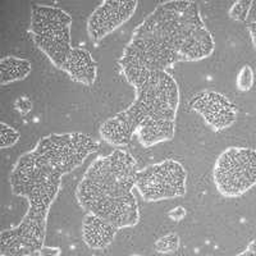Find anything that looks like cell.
I'll return each instance as SVG.
<instances>
[{
    "instance_id": "9a60e30c",
    "label": "cell",
    "mask_w": 256,
    "mask_h": 256,
    "mask_svg": "<svg viewBox=\"0 0 256 256\" xmlns=\"http://www.w3.org/2000/svg\"><path fill=\"white\" fill-rule=\"evenodd\" d=\"M20 132L17 130H14L13 127L6 124V122L0 123V148H8L14 146L20 140Z\"/></svg>"
},
{
    "instance_id": "30bf717a",
    "label": "cell",
    "mask_w": 256,
    "mask_h": 256,
    "mask_svg": "<svg viewBox=\"0 0 256 256\" xmlns=\"http://www.w3.org/2000/svg\"><path fill=\"white\" fill-rule=\"evenodd\" d=\"M190 108L198 113L208 126L222 131L237 120V108L227 96L216 91H202L190 100Z\"/></svg>"
},
{
    "instance_id": "7a4b0ae2",
    "label": "cell",
    "mask_w": 256,
    "mask_h": 256,
    "mask_svg": "<svg viewBox=\"0 0 256 256\" xmlns=\"http://www.w3.org/2000/svg\"><path fill=\"white\" fill-rule=\"evenodd\" d=\"M137 173L134 158L122 148L96 158L77 186V201L88 214L118 230L134 227L140 220V209L132 194Z\"/></svg>"
},
{
    "instance_id": "ba28073f",
    "label": "cell",
    "mask_w": 256,
    "mask_h": 256,
    "mask_svg": "<svg viewBox=\"0 0 256 256\" xmlns=\"http://www.w3.org/2000/svg\"><path fill=\"white\" fill-rule=\"evenodd\" d=\"M186 180L184 166L177 160L168 159L138 170L136 188L144 200L155 202L184 196Z\"/></svg>"
},
{
    "instance_id": "277c9868",
    "label": "cell",
    "mask_w": 256,
    "mask_h": 256,
    "mask_svg": "<svg viewBox=\"0 0 256 256\" xmlns=\"http://www.w3.org/2000/svg\"><path fill=\"white\" fill-rule=\"evenodd\" d=\"M62 177L36 162L31 152L18 158L10 173V188L28 201L27 212L48 219L52 204L60 190Z\"/></svg>"
},
{
    "instance_id": "ffe728a7",
    "label": "cell",
    "mask_w": 256,
    "mask_h": 256,
    "mask_svg": "<svg viewBox=\"0 0 256 256\" xmlns=\"http://www.w3.org/2000/svg\"><path fill=\"white\" fill-rule=\"evenodd\" d=\"M132 256H141V255H132Z\"/></svg>"
},
{
    "instance_id": "7c38bea8",
    "label": "cell",
    "mask_w": 256,
    "mask_h": 256,
    "mask_svg": "<svg viewBox=\"0 0 256 256\" xmlns=\"http://www.w3.org/2000/svg\"><path fill=\"white\" fill-rule=\"evenodd\" d=\"M118 232L108 222L102 220L99 216L88 214L82 223V238L90 248L99 250L112 244Z\"/></svg>"
},
{
    "instance_id": "ac0fdd59",
    "label": "cell",
    "mask_w": 256,
    "mask_h": 256,
    "mask_svg": "<svg viewBox=\"0 0 256 256\" xmlns=\"http://www.w3.org/2000/svg\"><path fill=\"white\" fill-rule=\"evenodd\" d=\"M236 256H256V240L255 241L250 242V244H248V248Z\"/></svg>"
},
{
    "instance_id": "5b68a950",
    "label": "cell",
    "mask_w": 256,
    "mask_h": 256,
    "mask_svg": "<svg viewBox=\"0 0 256 256\" xmlns=\"http://www.w3.org/2000/svg\"><path fill=\"white\" fill-rule=\"evenodd\" d=\"M99 148L94 137L81 132L52 134L42 137L31 154L36 162L63 177L78 168Z\"/></svg>"
},
{
    "instance_id": "2e32d148",
    "label": "cell",
    "mask_w": 256,
    "mask_h": 256,
    "mask_svg": "<svg viewBox=\"0 0 256 256\" xmlns=\"http://www.w3.org/2000/svg\"><path fill=\"white\" fill-rule=\"evenodd\" d=\"M252 6V2H236L230 6V17L234 20H238V22H244L248 20V12H250Z\"/></svg>"
},
{
    "instance_id": "d6986e66",
    "label": "cell",
    "mask_w": 256,
    "mask_h": 256,
    "mask_svg": "<svg viewBox=\"0 0 256 256\" xmlns=\"http://www.w3.org/2000/svg\"><path fill=\"white\" fill-rule=\"evenodd\" d=\"M248 34H250L251 41H252L254 46L256 49V22H251V24H248Z\"/></svg>"
},
{
    "instance_id": "6da1fadb",
    "label": "cell",
    "mask_w": 256,
    "mask_h": 256,
    "mask_svg": "<svg viewBox=\"0 0 256 256\" xmlns=\"http://www.w3.org/2000/svg\"><path fill=\"white\" fill-rule=\"evenodd\" d=\"M123 76L136 90V99L126 110L100 126L99 134L106 144L122 148L134 134L145 148L172 140L180 105V88L168 70L150 72L118 60Z\"/></svg>"
},
{
    "instance_id": "8992f818",
    "label": "cell",
    "mask_w": 256,
    "mask_h": 256,
    "mask_svg": "<svg viewBox=\"0 0 256 256\" xmlns=\"http://www.w3.org/2000/svg\"><path fill=\"white\" fill-rule=\"evenodd\" d=\"M72 17L63 9L34 4L30 31L36 46L59 70L72 52Z\"/></svg>"
},
{
    "instance_id": "5bb4252c",
    "label": "cell",
    "mask_w": 256,
    "mask_h": 256,
    "mask_svg": "<svg viewBox=\"0 0 256 256\" xmlns=\"http://www.w3.org/2000/svg\"><path fill=\"white\" fill-rule=\"evenodd\" d=\"M255 82V72L250 66H244L237 73L236 86L241 92H248L252 88Z\"/></svg>"
},
{
    "instance_id": "3957f363",
    "label": "cell",
    "mask_w": 256,
    "mask_h": 256,
    "mask_svg": "<svg viewBox=\"0 0 256 256\" xmlns=\"http://www.w3.org/2000/svg\"><path fill=\"white\" fill-rule=\"evenodd\" d=\"M134 35L160 41L180 62H200L209 58L216 49V41L201 18L198 6L186 0L158 4Z\"/></svg>"
},
{
    "instance_id": "52a82bcc",
    "label": "cell",
    "mask_w": 256,
    "mask_h": 256,
    "mask_svg": "<svg viewBox=\"0 0 256 256\" xmlns=\"http://www.w3.org/2000/svg\"><path fill=\"white\" fill-rule=\"evenodd\" d=\"M212 180L224 198H240L256 184V148L232 146L216 160Z\"/></svg>"
},
{
    "instance_id": "9c48e42d",
    "label": "cell",
    "mask_w": 256,
    "mask_h": 256,
    "mask_svg": "<svg viewBox=\"0 0 256 256\" xmlns=\"http://www.w3.org/2000/svg\"><path fill=\"white\" fill-rule=\"evenodd\" d=\"M137 2L106 0L96 6L88 20V32L92 41L99 42L120 28L136 12Z\"/></svg>"
},
{
    "instance_id": "8fae6325",
    "label": "cell",
    "mask_w": 256,
    "mask_h": 256,
    "mask_svg": "<svg viewBox=\"0 0 256 256\" xmlns=\"http://www.w3.org/2000/svg\"><path fill=\"white\" fill-rule=\"evenodd\" d=\"M73 81L91 86L98 76V64L90 52L82 48H73L60 68Z\"/></svg>"
},
{
    "instance_id": "4fadbf2b",
    "label": "cell",
    "mask_w": 256,
    "mask_h": 256,
    "mask_svg": "<svg viewBox=\"0 0 256 256\" xmlns=\"http://www.w3.org/2000/svg\"><path fill=\"white\" fill-rule=\"evenodd\" d=\"M32 66L27 59L6 56L0 62V82L2 84L22 81L31 73Z\"/></svg>"
},
{
    "instance_id": "e0dca14e",
    "label": "cell",
    "mask_w": 256,
    "mask_h": 256,
    "mask_svg": "<svg viewBox=\"0 0 256 256\" xmlns=\"http://www.w3.org/2000/svg\"><path fill=\"white\" fill-rule=\"evenodd\" d=\"M178 240L177 234H173V233H169L166 236L162 237L156 241L155 244V248L160 252H169V251H174L178 246Z\"/></svg>"
}]
</instances>
